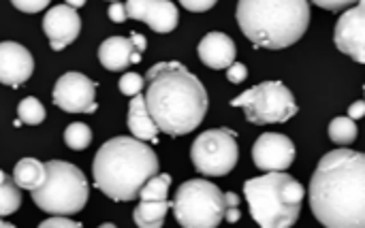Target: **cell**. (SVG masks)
<instances>
[{
	"mask_svg": "<svg viewBox=\"0 0 365 228\" xmlns=\"http://www.w3.org/2000/svg\"><path fill=\"white\" fill-rule=\"evenodd\" d=\"M310 207L323 227L365 228V154H325L310 180Z\"/></svg>",
	"mask_w": 365,
	"mask_h": 228,
	"instance_id": "obj_1",
	"label": "cell"
},
{
	"mask_svg": "<svg viewBox=\"0 0 365 228\" xmlns=\"http://www.w3.org/2000/svg\"><path fill=\"white\" fill-rule=\"evenodd\" d=\"M145 105L169 137H182L201 126L207 113V92L180 62H158L145 75Z\"/></svg>",
	"mask_w": 365,
	"mask_h": 228,
	"instance_id": "obj_2",
	"label": "cell"
},
{
	"mask_svg": "<svg viewBox=\"0 0 365 228\" xmlns=\"http://www.w3.org/2000/svg\"><path fill=\"white\" fill-rule=\"evenodd\" d=\"M158 173L154 150L135 137H113L103 143L92 162L94 186L111 201H133L143 184Z\"/></svg>",
	"mask_w": 365,
	"mask_h": 228,
	"instance_id": "obj_3",
	"label": "cell"
},
{
	"mask_svg": "<svg viewBox=\"0 0 365 228\" xmlns=\"http://www.w3.org/2000/svg\"><path fill=\"white\" fill-rule=\"evenodd\" d=\"M237 24L257 49H284L310 26L308 0H240Z\"/></svg>",
	"mask_w": 365,
	"mask_h": 228,
	"instance_id": "obj_4",
	"label": "cell"
},
{
	"mask_svg": "<svg viewBox=\"0 0 365 228\" xmlns=\"http://www.w3.org/2000/svg\"><path fill=\"white\" fill-rule=\"evenodd\" d=\"M244 195L250 205V216L263 228H289L299 220L304 186L282 171H269L263 177L248 180Z\"/></svg>",
	"mask_w": 365,
	"mask_h": 228,
	"instance_id": "obj_5",
	"label": "cell"
},
{
	"mask_svg": "<svg viewBox=\"0 0 365 228\" xmlns=\"http://www.w3.org/2000/svg\"><path fill=\"white\" fill-rule=\"evenodd\" d=\"M47 177L41 188L32 190L34 205L49 216H75L90 197L86 175L71 162L49 160L45 162Z\"/></svg>",
	"mask_w": 365,
	"mask_h": 228,
	"instance_id": "obj_6",
	"label": "cell"
},
{
	"mask_svg": "<svg viewBox=\"0 0 365 228\" xmlns=\"http://www.w3.org/2000/svg\"><path fill=\"white\" fill-rule=\"evenodd\" d=\"M225 195L207 180L184 182L173 199L175 220L184 228H216L225 220Z\"/></svg>",
	"mask_w": 365,
	"mask_h": 228,
	"instance_id": "obj_7",
	"label": "cell"
},
{
	"mask_svg": "<svg viewBox=\"0 0 365 228\" xmlns=\"http://www.w3.org/2000/svg\"><path fill=\"white\" fill-rule=\"evenodd\" d=\"M231 107H242L252 124H284L297 113V103L282 81H263L231 100Z\"/></svg>",
	"mask_w": 365,
	"mask_h": 228,
	"instance_id": "obj_8",
	"label": "cell"
},
{
	"mask_svg": "<svg viewBox=\"0 0 365 228\" xmlns=\"http://www.w3.org/2000/svg\"><path fill=\"white\" fill-rule=\"evenodd\" d=\"M237 133L227 128H212L199 135L190 147L192 165L205 177H222L231 173L237 165Z\"/></svg>",
	"mask_w": 365,
	"mask_h": 228,
	"instance_id": "obj_9",
	"label": "cell"
},
{
	"mask_svg": "<svg viewBox=\"0 0 365 228\" xmlns=\"http://www.w3.org/2000/svg\"><path fill=\"white\" fill-rule=\"evenodd\" d=\"M96 88V81L81 73H64L53 86V105L66 113H94Z\"/></svg>",
	"mask_w": 365,
	"mask_h": 228,
	"instance_id": "obj_10",
	"label": "cell"
},
{
	"mask_svg": "<svg viewBox=\"0 0 365 228\" xmlns=\"http://www.w3.org/2000/svg\"><path fill=\"white\" fill-rule=\"evenodd\" d=\"M334 41L342 53L359 64H365V0H359L357 6L349 9L338 19Z\"/></svg>",
	"mask_w": 365,
	"mask_h": 228,
	"instance_id": "obj_11",
	"label": "cell"
},
{
	"mask_svg": "<svg viewBox=\"0 0 365 228\" xmlns=\"http://www.w3.org/2000/svg\"><path fill=\"white\" fill-rule=\"evenodd\" d=\"M252 160L261 171H287L295 160V145L287 135L265 133L255 141Z\"/></svg>",
	"mask_w": 365,
	"mask_h": 228,
	"instance_id": "obj_12",
	"label": "cell"
},
{
	"mask_svg": "<svg viewBox=\"0 0 365 228\" xmlns=\"http://www.w3.org/2000/svg\"><path fill=\"white\" fill-rule=\"evenodd\" d=\"M43 30L49 38V45L53 51H60L66 45L75 43V38L81 32V19L77 15V9H73L68 4L51 6L43 17Z\"/></svg>",
	"mask_w": 365,
	"mask_h": 228,
	"instance_id": "obj_13",
	"label": "cell"
},
{
	"mask_svg": "<svg viewBox=\"0 0 365 228\" xmlns=\"http://www.w3.org/2000/svg\"><path fill=\"white\" fill-rule=\"evenodd\" d=\"M34 73V58L32 53L13 41L0 43V83L19 88L24 86Z\"/></svg>",
	"mask_w": 365,
	"mask_h": 228,
	"instance_id": "obj_14",
	"label": "cell"
},
{
	"mask_svg": "<svg viewBox=\"0 0 365 228\" xmlns=\"http://www.w3.org/2000/svg\"><path fill=\"white\" fill-rule=\"evenodd\" d=\"M98 60L107 71L118 73L141 62V51L133 45L130 36H109L98 47Z\"/></svg>",
	"mask_w": 365,
	"mask_h": 228,
	"instance_id": "obj_15",
	"label": "cell"
},
{
	"mask_svg": "<svg viewBox=\"0 0 365 228\" xmlns=\"http://www.w3.org/2000/svg\"><path fill=\"white\" fill-rule=\"evenodd\" d=\"M197 51H199L201 62L210 68H229L235 62V53H237L233 38L225 32L205 34Z\"/></svg>",
	"mask_w": 365,
	"mask_h": 228,
	"instance_id": "obj_16",
	"label": "cell"
},
{
	"mask_svg": "<svg viewBox=\"0 0 365 228\" xmlns=\"http://www.w3.org/2000/svg\"><path fill=\"white\" fill-rule=\"evenodd\" d=\"M128 130L133 133L135 139L141 141H158V133L160 128L156 126L148 105H145V96L137 94L133 96L130 105H128Z\"/></svg>",
	"mask_w": 365,
	"mask_h": 228,
	"instance_id": "obj_17",
	"label": "cell"
},
{
	"mask_svg": "<svg viewBox=\"0 0 365 228\" xmlns=\"http://www.w3.org/2000/svg\"><path fill=\"white\" fill-rule=\"evenodd\" d=\"M143 21L160 34H167L171 30H175L178 21H180V13L178 6L171 0H150Z\"/></svg>",
	"mask_w": 365,
	"mask_h": 228,
	"instance_id": "obj_18",
	"label": "cell"
},
{
	"mask_svg": "<svg viewBox=\"0 0 365 228\" xmlns=\"http://www.w3.org/2000/svg\"><path fill=\"white\" fill-rule=\"evenodd\" d=\"M47 177V167L36 158H21L13 169V180L21 190H36Z\"/></svg>",
	"mask_w": 365,
	"mask_h": 228,
	"instance_id": "obj_19",
	"label": "cell"
},
{
	"mask_svg": "<svg viewBox=\"0 0 365 228\" xmlns=\"http://www.w3.org/2000/svg\"><path fill=\"white\" fill-rule=\"evenodd\" d=\"M169 207H173L169 201H141L133 212V220L139 228H160Z\"/></svg>",
	"mask_w": 365,
	"mask_h": 228,
	"instance_id": "obj_20",
	"label": "cell"
},
{
	"mask_svg": "<svg viewBox=\"0 0 365 228\" xmlns=\"http://www.w3.org/2000/svg\"><path fill=\"white\" fill-rule=\"evenodd\" d=\"M21 205V188L15 184L11 175L0 171V218L11 216Z\"/></svg>",
	"mask_w": 365,
	"mask_h": 228,
	"instance_id": "obj_21",
	"label": "cell"
},
{
	"mask_svg": "<svg viewBox=\"0 0 365 228\" xmlns=\"http://www.w3.org/2000/svg\"><path fill=\"white\" fill-rule=\"evenodd\" d=\"M169 188H171V175L167 173H156L154 177H150L141 192H139V199L141 201H167L169 197Z\"/></svg>",
	"mask_w": 365,
	"mask_h": 228,
	"instance_id": "obj_22",
	"label": "cell"
},
{
	"mask_svg": "<svg viewBox=\"0 0 365 228\" xmlns=\"http://www.w3.org/2000/svg\"><path fill=\"white\" fill-rule=\"evenodd\" d=\"M329 139L338 145H351L357 139V124L353 118H336L329 124Z\"/></svg>",
	"mask_w": 365,
	"mask_h": 228,
	"instance_id": "obj_23",
	"label": "cell"
},
{
	"mask_svg": "<svg viewBox=\"0 0 365 228\" xmlns=\"http://www.w3.org/2000/svg\"><path fill=\"white\" fill-rule=\"evenodd\" d=\"M64 143H66L71 150H75V152L86 150V147L92 143V130H90V126H86L83 122H73V124H68L66 130H64Z\"/></svg>",
	"mask_w": 365,
	"mask_h": 228,
	"instance_id": "obj_24",
	"label": "cell"
},
{
	"mask_svg": "<svg viewBox=\"0 0 365 228\" xmlns=\"http://www.w3.org/2000/svg\"><path fill=\"white\" fill-rule=\"evenodd\" d=\"M17 118L24 122V124H30V126H36L45 120V107L41 105L38 98L34 96H28L24 98L19 105H17Z\"/></svg>",
	"mask_w": 365,
	"mask_h": 228,
	"instance_id": "obj_25",
	"label": "cell"
},
{
	"mask_svg": "<svg viewBox=\"0 0 365 228\" xmlns=\"http://www.w3.org/2000/svg\"><path fill=\"white\" fill-rule=\"evenodd\" d=\"M118 88H120V92L124 96H137L145 88V79L141 75H137V73H124Z\"/></svg>",
	"mask_w": 365,
	"mask_h": 228,
	"instance_id": "obj_26",
	"label": "cell"
},
{
	"mask_svg": "<svg viewBox=\"0 0 365 228\" xmlns=\"http://www.w3.org/2000/svg\"><path fill=\"white\" fill-rule=\"evenodd\" d=\"M11 2L15 9H19L24 13H38L43 9H47L51 0H11Z\"/></svg>",
	"mask_w": 365,
	"mask_h": 228,
	"instance_id": "obj_27",
	"label": "cell"
},
{
	"mask_svg": "<svg viewBox=\"0 0 365 228\" xmlns=\"http://www.w3.org/2000/svg\"><path fill=\"white\" fill-rule=\"evenodd\" d=\"M148 4H150V0H126V13H128V19L143 21V15H145Z\"/></svg>",
	"mask_w": 365,
	"mask_h": 228,
	"instance_id": "obj_28",
	"label": "cell"
},
{
	"mask_svg": "<svg viewBox=\"0 0 365 228\" xmlns=\"http://www.w3.org/2000/svg\"><path fill=\"white\" fill-rule=\"evenodd\" d=\"M41 228H79V222H73L68 220V216H49L45 222L38 224Z\"/></svg>",
	"mask_w": 365,
	"mask_h": 228,
	"instance_id": "obj_29",
	"label": "cell"
},
{
	"mask_svg": "<svg viewBox=\"0 0 365 228\" xmlns=\"http://www.w3.org/2000/svg\"><path fill=\"white\" fill-rule=\"evenodd\" d=\"M246 77H248V68H246V64H242V62H233V64L227 68V79H229L231 83H242Z\"/></svg>",
	"mask_w": 365,
	"mask_h": 228,
	"instance_id": "obj_30",
	"label": "cell"
},
{
	"mask_svg": "<svg viewBox=\"0 0 365 228\" xmlns=\"http://www.w3.org/2000/svg\"><path fill=\"white\" fill-rule=\"evenodd\" d=\"M218 0H180V4L192 13H203V11H210Z\"/></svg>",
	"mask_w": 365,
	"mask_h": 228,
	"instance_id": "obj_31",
	"label": "cell"
},
{
	"mask_svg": "<svg viewBox=\"0 0 365 228\" xmlns=\"http://www.w3.org/2000/svg\"><path fill=\"white\" fill-rule=\"evenodd\" d=\"M107 15H109V19H111V21H115V24H122V21H126V19H128L126 4H122V2H111V6H109Z\"/></svg>",
	"mask_w": 365,
	"mask_h": 228,
	"instance_id": "obj_32",
	"label": "cell"
},
{
	"mask_svg": "<svg viewBox=\"0 0 365 228\" xmlns=\"http://www.w3.org/2000/svg\"><path fill=\"white\" fill-rule=\"evenodd\" d=\"M310 2H314L317 6L327 9V11H342V9H346L349 4L359 2V0H310Z\"/></svg>",
	"mask_w": 365,
	"mask_h": 228,
	"instance_id": "obj_33",
	"label": "cell"
},
{
	"mask_svg": "<svg viewBox=\"0 0 365 228\" xmlns=\"http://www.w3.org/2000/svg\"><path fill=\"white\" fill-rule=\"evenodd\" d=\"M349 118H353V120L365 118V100H357L349 107Z\"/></svg>",
	"mask_w": 365,
	"mask_h": 228,
	"instance_id": "obj_34",
	"label": "cell"
},
{
	"mask_svg": "<svg viewBox=\"0 0 365 228\" xmlns=\"http://www.w3.org/2000/svg\"><path fill=\"white\" fill-rule=\"evenodd\" d=\"M130 41H133V45L143 53L145 51V47H148V41H145V36L143 34H139V32H130Z\"/></svg>",
	"mask_w": 365,
	"mask_h": 228,
	"instance_id": "obj_35",
	"label": "cell"
},
{
	"mask_svg": "<svg viewBox=\"0 0 365 228\" xmlns=\"http://www.w3.org/2000/svg\"><path fill=\"white\" fill-rule=\"evenodd\" d=\"M240 218H242V212H240V207H227V212H225V220H227L229 224L237 222Z\"/></svg>",
	"mask_w": 365,
	"mask_h": 228,
	"instance_id": "obj_36",
	"label": "cell"
},
{
	"mask_svg": "<svg viewBox=\"0 0 365 228\" xmlns=\"http://www.w3.org/2000/svg\"><path fill=\"white\" fill-rule=\"evenodd\" d=\"M225 201H227V207H240V197L235 195V192H227L225 195Z\"/></svg>",
	"mask_w": 365,
	"mask_h": 228,
	"instance_id": "obj_37",
	"label": "cell"
},
{
	"mask_svg": "<svg viewBox=\"0 0 365 228\" xmlns=\"http://www.w3.org/2000/svg\"><path fill=\"white\" fill-rule=\"evenodd\" d=\"M68 6H73V9H79V6H83L86 4V0H64Z\"/></svg>",
	"mask_w": 365,
	"mask_h": 228,
	"instance_id": "obj_38",
	"label": "cell"
},
{
	"mask_svg": "<svg viewBox=\"0 0 365 228\" xmlns=\"http://www.w3.org/2000/svg\"><path fill=\"white\" fill-rule=\"evenodd\" d=\"M0 228H13V224H9V222H2V220H0Z\"/></svg>",
	"mask_w": 365,
	"mask_h": 228,
	"instance_id": "obj_39",
	"label": "cell"
},
{
	"mask_svg": "<svg viewBox=\"0 0 365 228\" xmlns=\"http://www.w3.org/2000/svg\"><path fill=\"white\" fill-rule=\"evenodd\" d=\"M111 2H118V0H111Z\"/></svg>",
	"mask_w": 365,
	"mask_h": 228,
	"instance_id": "obj_40",
	"label": "cell"
},
{
	"mask_svg": "<svg viewBox=\"0 0 365 228\" xmlns=\"http://www.w3.org/2000/svg\"><path fill=\"white\" fill-rule=\"evenodd\" d=\"M364 90H365V88H364Z\"/></svg>",
	"mask_w": 365,
	"mask_h": 228,
	"instance_id": "obj_41",
	"label": "cell"
}]
</instances>
